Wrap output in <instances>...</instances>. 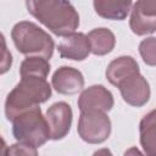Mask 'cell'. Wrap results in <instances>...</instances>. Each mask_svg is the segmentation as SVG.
<instances>
[{"instance_id": "1", "label": "cell", "mask_w": 156, "mask_h": 156, "mask_svg": "<svg viewBox=\"0 0 156 156\" xmlns=\"http://www.w3.org/2000/svg\"><path fill=\"white\" fill-rule=\"evenodd\" d=\"M27 11L57 37L76 32L79 15L69 0H26Z\"/></svg>"}, {"instance_id": "2", "label": "cell", "mask_w": 156, "mask_h": 156, "mask_svg": "<svg viewBox=\"0 0 156 156\" xmlns=\"http://www.w3.org/2000/svg\"><path fill=\"white\" fill-rule=\"evenodd\" d=\"M52 90L46 78L27 76L7 94L5 100V116L12 121L17 115L39 106L51 98Z\"/></svg>"}, {"instance_id": "3", "label": "cell", "mask_w": 156, "mask_h": 156, "mask_svg": "<svg viewBox=\"0 0 156 156\" xmlns=\"http://www.w3.org/2000/svg\"><path fill=\"white\" fill-rule=\"evenodd\" d=\"M11 38L16 49L26 56H39L50 60L54 54V39L38 24L21 21L12 27Z\"/></svg>"}, {"instance_id": "4", "label": "cell", "mask_w": 156, "mask_h": 156, "mask_svg": "<svg viewBox=\"0 0 156 156\" xmlns=\"http://www.w3.org/2000/svg\"><path fill=\"white\" fill-rule=\"evenodd\" d=\"M11 122L12 135L20 143L38 149L50 139L49 126L39 106L17 115Z\"/></svg>"}, {"instance_id": "5", "label": "cell", "mask_w": 156, "mask_h": 156, "mask_svg": "<svg viewBox=\"0 0 156 156\" xmlns=\"http://www.w3.org/2000/svg\"><path fill=\"white\" fill-rule=\"evenodd\" d=\"M77 132L80 139L88 144H101L111 134V119L107 112L102 111H82Z\"/></svg>"}, {"instance_id": "6", "label": "cell", "mask_w": 156, "mask_h": 156, "mask_svg": "<svg viewBox=\"0 0 156 156\" xmlns=\"http://www.w3.org/2000/svg\"><path fill=\"white\" fill-rule=\"evenodd\" d=\"M130 9L129 27L136 35L154 34L156 30V0H136Z\"/></svg>"}, {"instance_id": "7", "label": "cell", "mask_w": 156, "mask_h": 156, "mask_svg": "<svg viewBox=\"0 0 156 156\" xmlns=\"http://www.w3.org/2000/svg\"><path fill=\"white\" fill-rule=\"evenodd\" d=\"M45 119L49 126L50 139L61 140L71 130L73 112L71 106L65 101H58L52 104L45 115Z\"/></svg>"}, {"instance_id": "8", "label": "cell", "mask_w": 156, "mask_h": 156, "mask_svg": "<svg viewBox=\"0 0 156 156\" xmlns=\"http://www.w3.org/2000/svg\"><path fill=\"white\" fill-rule=\"evenodd\" d=\"M79 111H102L108 112L112 110L115 100L112 93L101 84L91 85L84 89L78 98Z\"/></svg>"}, {"instance_id": "9", "label": "cell", "mask_w": 156, "mask_h": 156, "mask_svg": "<svg viewBox=\"0 0 156 156\" xmlns=\"http://www.w3.org/2000/svg\"><path fill=\"white\" fill-rule=\"evenodd\" d=\"M51 85L58 94L73 95L83 89L84 77L82 72L74 67L61 66L54 72Z\"/></svg>"}, {"instance_id": "10", "label": "cell", "mask_w": 156, "mask_h": 156, "mask_svg": "<svg viewBox=\"0 0 156 156\" xmlns=\"http://www.w3.org/2000/svg\"><path fill=\"white\" fill-rule=\"evenodd\" d=\"M118 89L122 99L128 105L134 107H141L146 105L151 94L149 82L140 73L123 82L118 87Z\"/></svg>"}, {"instance_id": "11", "label": "cell", "mask_w": 156, "mask_h": 156, "mask_svg": "<svg viewBox=\"0 0 156 156\" xmlns=\"http://www.w3.org/2000/svg\"><path fill=\"white\" fill-rule=\"evenodd\" d=\"M57 50L62 58L83 61L90 54V43L84 33L73 32L63 37Z\"/></svg>"}, {"instance_id": "12", "label": "cell", "mask_w": 156, "mask_h": 156, "mask_svg": "<svg viewBox=\"0 0 156 156\" xmlns=\"http://www.w3.org/2000/svg\"><path fill=\"white\" fill-rule=\"evenodd\" d=\"M140 73L139 69V65L136 62V60L132 56H119L115 60H112L107 68H106V78L107 80L115 85V87H119L123 82H126L127 79L136 76Z\"/></svg>"}, {"instance_id": "13", "label": "cell", "mask_w": 156, "mask_h": 156, "mask_svg": "<svg viewBox=\"0 0 156 156\" xmlns=\"http://www.w3.org/2000/svg\"><path fill=\"white\" fill-rule=\"evenodd\" d=\"M95 12L106 20L123 21L130 12L133 0H93Z\"/></svg>"}, {"instance_id": "14", "label": "cell", "mask_w": 156, "mask_h": 156, "mask_svg": "<svg viewBox=\"0 0 156 156\" xmlns=\"http://www.w3.org/2000/svg\"><path fill=\"white\" fill-rule=\"evenodd\" d=\"M87 37L90 43V52L96 56L107 55L115 49L116 37L108 28L100 27L91 29Z\"/></svg>"}, {"instance_id": "15", "label": "cell", "mask_w": 156, "mask_h": 156, "mask_svg": "<svg viewBox=\"0 0 156 156\" xmlns=\"http://www.w3.org/2000/svg\"><path fill=\"white\" fill-rule=\"evenodd\" d=\"M156 118H155V110H151L146 113L139 124L140 132V144L145 154L154 155L156 147Z\"/></svg>"}, {"instance_id": "16", "label": "cell", "mask_w": 156, "mask_h": 156, "mask_svg": "<svg viewBox=\"0 0 156 156\" xmlns=\"http://www.w3.org/2000/svg\"><path fill=\"white\" fill-rule=\"evenodd\" d=\"M50 63L49 60L39 56H27L21 66H20V76L27 77V76H34L40 78H46L50 72Z\"/></svg>"}, {"instance_id": "17", "label": "cell", "mask_w": 156, "mask_h": 156, "mask_svg": "<svg viewBox=\"0 0 156 156\" xmlns=\"http://www.w3.org/2000/svg\"><path fill=\"white\" fill-rule=\"evenodd\" d=\"M156 40L155 37H149L139 44V52L143 61L149 66H155L156 63Z\"/></svg>"}, {"instance_id": "18", "label": "cell", "mask_w": 156, "mask_h": 156, "mask_svg": "<svg viewBox=\"0 0 156 156\" xmlns=\"http://www.w3.org/2000/svg\"><path fill=\"white\" fill-rule=\"evenodd\" d=\"M12 66V55L7 48L6 39L0 32V76L10 71Z\"/></svg>"}, {"instance_id": "19", "label": "cell", "mask_w": 156, "mask_h": 156, "mask_svg": "<svg viewBox=\"0 0 156 156\" xmlns=\"http://www.w3.org/2000/svg\"><path fill=\"white\" fill-rule=\"evenodd\" d=\"M6 155H38V149L17 141L16 144L7 146Z\"/></svg>"}, {"instance_id": "20", "label": "cell", "mask_w": 156, "mask_h": 156, "mask_svg": "<svg viewBox=\"0 0 156 156\" xmlns=\"http://www.w3.org/2000/svg\"><path fill=\"white\" fill-rule=\"evenodd\" d=\"M6 150H7L6 141H5L4 138L0 135V155H6Z\"/></svg>"}, {"instance_id": "21", "label": "cell", "mask_w": 156, "mask_h": 156, "mask_svg": "<svg viewBox=\"0 0 156 156\" xmlns=\"http://www.w3.org/2000/svg\"><path fill=\"white\" fill-rule=\"evenodd\" d=\"M129 152H135V154H140L136 149H132V150H129V151H126V154H129Z\"/></svg>"}]
</instances>
